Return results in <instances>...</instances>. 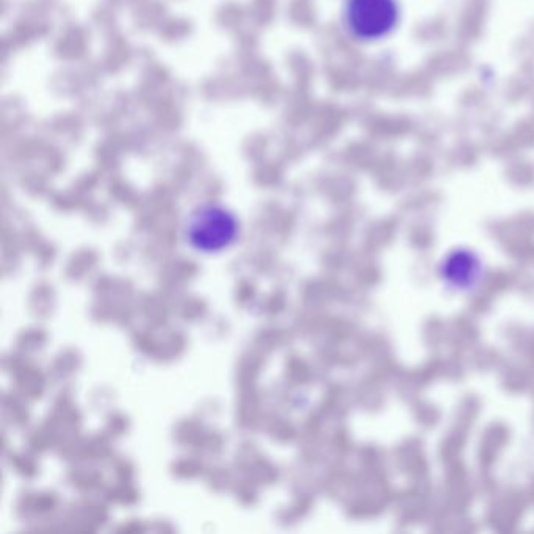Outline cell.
Instances as JSON below:
<instances>
[{
  "mask_svg": "<svg viewBox=\"0 0 534 534\" xmlns=\"http://www.w3.org/2000/svg\"><path fill=\"white\" fill-rule=\"evenodd\" d=\"M238 221L231 210L218 204H204L188 216L185 235L197 251L216 252L227 248L237 237Z\"/></svg>",
  "mask_w": 534,
  "mask_h": 534,
  "instance_id": "6da1fadb",
  "label": "cell"
},
{
  "mask_svg": "<svg viewBox=\"0 0 534 534\" xmlns=\"http://www.w3.org/2000/svg\"><path fill=\"white\" fill-rule=\"evenodd\" d=\"M346 21L357 36L373 38L389 27L392 5L389 0H348Z\"/></svg>",
  "mask_w": 534,
  "mask_h": 534,
  "instance_id": "7a4b0ae2",
  "label": "cell"
}]
</instances>
